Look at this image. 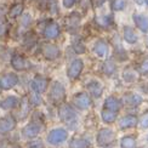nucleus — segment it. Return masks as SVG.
<instances>
[{
  "mask_svg": "<svg viewBox=\"0 0 148 148\" xmlns=\"http://www.w3.org/2000/svg\"><path fill=\"white\" fill-rule=\"evenodd\" d=\"M96 21L98 24H101V26L103 27H108L110 22H112V20H110V16H100L96 18Z\"/></svg>",
  "mask_w": 148,
  "mask_h": 148,
  "instance_id": "7c9ffc66",
  "label": "nucleus"
},
{
  "mask_svg": "<svg viewBox=\"0 0 148 148\" xmlns=\"http://www.w3.org/2000/svg\"><path fill=\"white\" fill-rule=\"evenodd\" d=\"M30 23H32V17H30L29 14H26L22 16V20H21V24L24 27V28H28L30 26Z\"/></svg>",
  "mask_w": 148,
  "mask_h": 148,
  "instance_id": "72a5a7b5",
  "label": "nucleus"
},
{
  "mask_svg": "<svg viewBox=\"0 0 148 148\" xmlns=\"http://www.w3.org/2000/svg\"><path fill=\"white\" fill-rule=\"evenodd\" d=\"M22 12H23V5H22V4H16V5H14V6H12V8L10 9L9 16H10L11 18H16V17H18V16H21Z\"/></svg>",
  "mask_w": 148,
  "mask_h": 148,
  "instance_id": "a878e982",
  "label": "nucleus"
},
{
  "mask_svg": "<svg viewBox=\"0 0 148 148\" xmlns=\"http://www.w3.org/2000/svg\"><path fill=\"white\" fill-rule=\"evenodd\" d=\"M116 112H113V110H108V109H104L101 112V118L104 123H107V124H109V123H113L115 119H116Z\"/></svg>",
  "mask_w": 148,
  "mask_h": 148,
  "instance_id": "5701e85b",
  "label": "nucleus"
},
{
  "mask_svg": "<svg viewBox=\"0 0 148 148\" xmlns=\"http://www.w3.org/2000/svg\"><path fill=\"white\" fill-rule=\"evenodd\" d=\"M124 40L126 42H129V44H135V42L137 41V35L130 26L124 27Z\"/></svg>",
  "mask_w": 148,
  "mask_h": 148,
  "instance_id": "412c9836",
  "label": "nucleus"
},
{
  "mask_svg": "<svg viewBox=\"0 0 148 148\" xmlns=\"http://www.w3.org/2000/svg\"><path fill=\"white\" fill-rule=\"evenodd\" d=\"M47 9L51 14H57L58 8H57V3L56 0H47Z\"/></svg>",
  "mask_w": 148,
  "mask_h": 148,
  "instance_id": "473e14b6",
  "label": "nucleus"
},
{
  "mask_svg": "<svg viewBox=\"0 0 148 148\" xmlns=\"http://www.w3.org/2000/svg\"><path fill=\"white\" fill-rule=\"evenodd\" d=\"M0 17H1V16H0Z\"/></svg>",
  "mask_w": 148,
  "mask_h": 148,
  "instance_id": "a19ab883",
  "label": "nucleus"
},
{
  "mask_svg": "<svg viewBox=\"0 0 148 148\" xmlns=\"http://www.w3.org/2000/svg\"><path fill=\"white\" fill-rule=\"evenodd\" d=\"M29 113V100L22 98L21 101V110H20V118H26Z\"/></svg>",
  "mask_w": 148,
  "mask_h": 148,
  "instance_id": "bb28decb",
  "label": "nucleus"
},
{
  "mask_svg": "<svg viewBox=\"0 0 148 148\" xmlns=\"http://www.w3.org/2000/svg\"><path fill=\"white\" fill-rule=\"evenodd\" d=\"M29 148H42V143L40 142V141H36V142H33L32 145H30Z\"/></svg>",
  "mask_w": 148,
  "mask_h": 148,
  "instance_id": "4c0bfd02",
  "label": "nucleus"
},
{
  "mask_svg": "<svg viewBox=\"0 0 148 148\" xmlns=\"http://www.w3.org/2000/svg\"><path fill=\"white\" fill-rule=\"evenodd\" d=\"M18 102V97L15 95H10V96H6L5 98H3L0 101V109L3 110H10V109H14L15 107H17Z\"/></svg>",
  "mask_w": 148,
  "mask_h": 148,
  "instance_id": "4468645a",
  "label": "nucleus"
},
{
  "mask_svg": "<svg viewBox=\"0 0 148 148\" xmlns=\"http://www.w3.org/2000/svg\"><path fill=\"white\" fill-rule=\"evenodd\" d=\"M115 138V134L112 129L109 127H104L101 129L100 131L97 132V136H96V141H97V145L100 147H107L114 141Z\"/></svg>",
  "mask_w": 148,
  "mask_h": 148,
  "instance_id": "7ed1b4c3",
  "label": "nucleus"
},
{
  "mask_svg": "<svg viewBox=\"0 0 148 148\" xmlns=\"http://www.w3.org/2000/svg\"><path fill=\"white\" fill-rule=\"evenodd\" d=\"M137 123H138V119L135 115H126L120 120L119 126L121 130H125V129H130V127L136 126Z\"/></svg>",
  "mask_w": 148,
  "mask_h": 148,
  "instance_id": "a211bd4d",
  "label": "nucleus"
},
{
  "mask_svg": "<svg viewBox=\"0 0 148 148\" xmlns=\"http://www.w3.org/2000/svg\"><path fill=\"white\" fill-rule=\"evenodd\" d=\"M83 69H84L83 60H80V58L73 60L71 62V64H69V67H68V69H67V77H68L71 80H75L80 77Z\"/></svg>",
  "mask_w": 148,
  "mask_h": 148,
  "instance_id": "423d86ee",
  "label": "nucleus"
},
{
  "mask_svg": "<svg viewBox=\"0 0 148 148\" xmlns=\"http://www.w3.org/2000/svg\"><path fill=\"white\" fill-rule=\"evenodd\" d=\"M72 47H73L74 52H77V53H84L85 50H86V47H85V45L83 44V41L79 40V39L72 41Z\"/></svg>",
  "mask_w": 148,
  "mask_h": 148,
  "instance_id": "cd10ccee",
  "label": "nucleus"
},
{
  "mask_svg": "<svg viewBox=\"0 0 148 148\" xmlns=\"http://www.w3.org/2000/svg\"><path fill=\"white\" fill-rule=\"evenodd\" d=\"M147 4H148V0H147Z\"/></svg>",
  "mask_w": 148,
  "mask_h": 148,
  "instance_id": "ea45409f",
  "label": "nucleus"
},
{
  "mask_svg": "<svg viewBox=\"0 0 148 148\" xmlns=\"http://www.w3.org/2000/svg\"><path fill=\"white\" fill-rule=\"evenodd\" d=\"M140 72L142 74H145V75H148V60H146L142 62V64H141V67H140Z\"/></svg>",
  "mask_w": 148,
  "mask_h": 148,
  "instance_id": "c9c22d12",
  "label": "nucleus"
},
{
  "mask_svg": "<svg viewBox=\"0 0 148 148\" xmlns=\"http://www.w3.org/2000/svg\"><path fill=\"white\" fill-rule=\"evenodd\" d=\"M16 120L12 118V116H5V118L0 119V134H8L10 131H12L16 127Z\"/></svg>",
  "mask_w": 148,
  "mask_h": 148,
  "instance_id": "f8f14e48",
  "label": "nucleus"
},
{
  "mask_svg": "<svg viewBox=\"0 0 148 148\" xmlns=\"http://www.w3.org/2000/svg\"><path fill=\"white\" fill-rule=\"evenodd\" d=\"M121 106H123V102L119 100V98H116L114 96H109V97L106 98V101H104L103 108L118 113L120 110V108H121Z\"/></svg>",
  "mask_w": 148,
  "mask_h": 148,
  "instance_id": "2eb2a0df",
  "label": "nucleus"
},
{
  "mask_svg": "<svg viewBox=\"0 0 148 148\" xmlns=\"http://www.w3.org/2000/svg\"><path fill=\"white\" fill-rule=\"evenodd\" d=\"M121 148H136V140L135 136H124L120 140Z\"/></svg>",
  "mask_w": 148,
  "mask_h": 148,
  "instance_id": "393cba45",
  "label": "nucleus"
},
{
  "mask_svg": "<svg viewBox=\"0 0 148 148\" xmlns=\"http://www.w3.org/2000/svg\"><path fill=\"white\" fill-rule=\"evenodd\" d=\"M62 3H63V6L66 9H71V8H73V6L75 5L77 0H62Z\"/></svg>",
  "mask_w": 148,
  "mask_h": 148,
  "instance_id": "e433bc0d",
  "label": "nucleus"
},
{
  "mask_svg": "<svg viewBox=\"0 0 148 148\" xmlns=\"http://www.w3.org/2000/svg\"><path fill=\"white\" fill-rule=\"evenodd\" d=\"M140 126L142 129H148V112H146L145 114H142V116H141Z\"/></svg>",
  "mask_w": 148,
  "mask_h": 148,
  "instance_id": "f704fd0d",
  "label": "nucleus"
},
{
  "mask_svg": "<svg viewBox=\"0 0 148 148\" xmlns=\"http://www.w3.org/2000/svg\"><path fill=\"white\" fill-rule=\"evenodd\" d=\"M61 33V29H60V26L57 23L55 22H50L47 23L45 28H44V36L49 40H52V39H56L57 36L60 35Z\"/></svg>",
  "mask_w": 148,
  "mask_h": 148,
  "instance_id": "9b49d317",
  "label": "nucleus"
},
{
  "mask_svg": "<svg viewBox=\"0 0 148 148\" xmlns=\"http://www.w3.org/2000/svg\"><path fill=\"white\" fill-rule=\"evenodd\" d=\"M18 84V75L15 73H6L0 78V88L3 90H10Z\"/></svg>",
  "mask_w": 148,
  "mask_h": 148,
  "instance_id": "0eeeda50",
  "label": "nucleus"
},
{
  "mask_svg": "<svg viewBox=\"0 0 148 148\" xmlns=\"http://www.w3.org/2000/svg\"><path fill=\"white\" fill-rule=\"evenodd\" d=\"M58 116H60L61 121H63L64 124L69 127V130H75V127L79 123V118H78L77 112L73 109L72 106H69V104H67V103L60 106Z\"/></svg>",
  "mask_w": 148,
  "mask_h": 148,
  "instance_id": "f257e3e1",
  "label": "nucleus"
},
{
  "mask_svg": "<svg viewBox=\"0 0 148 148\" xmlns=\"http://www.w3.org/2000/svg\"><path fill=\"white\" fill-rule=\"evenodd\" d=\"M135 3H136L137 5H143L145 4V0H134Z\"/></svg>",
  "mask_w": 148,
  "mask_h": 148,
  "instance_id": "58836bf2",
  "label": "nucleus"
},
{
  "mask_svg": "<svg viewBox=\"0 0 148 148\" xmlns=\"http://www.w3.org/2000/svg\"><path fill=\"white\" fill-rule=\"evenodd\" d=\"M115 63L113 62L112 60H106L102 64V71L106 75H112V74L115 73Z\"/></svg>",
  "mask_w": 148,
  "mask_h": 148,
  "instance_id": "b1692460",
  "label": "nucleus"
},
{
  "mask_svg": "<svg viewBox=\"0 0 148 148\" xmlns=\"http://www.w3.org/2000/svg\"><path fill=\"white\" fill-rule=\"evenodd\" d=\"M42 130V124L39 121H30L22 129V135L24 138H33L36 137Z\"/></svg>",
  "mask_w": 148,
  "mask_h": 148,
  "instance_id": "39448f33",
  "label": "nucleus"
},
{
  "mask_svg": "<svg viewBox=\"0 0 148 148\" xmlns=\"http://www.w3.org/2000/svg\"><path fill=\"white\" fill-rule=\"evenodd\" d=\"M124 101H125V103L129 104V106L136 107L142 102V97H141L140 95H137V94H126L124 96Z\"/></svg>",
  "mask_w": 148,
  "mask_h": 148,
  "instance_id": "4be33fe9",
  "label": "nucleus"
},
{
  "mask_svg": "<svg viewBox=\"0 0 148 148\" xmlns=\"http://www.w3.org/2000/svg\"><path fill=\"white\" fill-rule=\"evenodd\" d=\"M112 10L113 11H121L125 8V0H112Z\"/></svg>",
  "mask_w": 148,
  "mask_h": 148,
  "instance_id": "c756f323",
  "label": "nucleus"
},
{
  "mask_svg": "<svg viewBox=\"0 0 148 148\" xmlns=\"http://www.w3.org/2000/svg\"><path fill=\"white\" fill-rule=\"evenodd\" d=\"M86 88H88L89 92L94 97H100L102 95V91H103L102 85L98 83V82H96V80H92V82H90Z\"/></svg>",
  "mask_w": 148,
  "mask_h": 148,
  "instance_id": "aec40b11",
  "label": "nucleus"
},
{
  "mask_svg": "<svg viewBox=\"0 0 148 148\" xmlns=\"http://www.w3.org/2000/svg\"><path fill=\"white\" fill-rule=\"evenodd\" d=\"M134 22L142 33L148 32V16L141 15V14H135L134 15Z\"/></svg>",
  "mask_w": 148,
  "mask_h": 148,
  "instance_id": "dca6fc26",
  "label": "nucleus"
},
{
  "mask_svg": "<svg viewBox=\"0 0 148 148\" xmlns=\"http://www.w3.org/2000/svg\"><path fill=\"white\" fill-rule=\"evenodd\" d=\"M69 148H91V142L85 137H74L69 142Z\"/></svg>",
  "mask_w": 148,
  "mask_h": 148,
  "instance_id": "f3484780",
  "label": "nucleus"
},
{
  "mask_svg": "<svg viewBox=\"0 0 148 148\" xmlns=\"http://www.w3.org/2000/svg\"><path fill=\"white\" fill-rule=\"evenodd\" d=\"M74 103H75L77 108L85 110L91 106V98L86 92H80L74 96Z\"/></svg>",
  "mask_w": 148,
  "mask_h": 148,
  "instance_id": "9d476101",
  "label": "nucleus"
},
{
  "mask_svg": "<svg viewBox=\"0 0 148 148\" xmlns=\"http://www.w3.org/2000/svg\"><path fill=\"white\" fill-rule=\"evenodd\" d=\"M66 97V89L60 82H53L50 89V98L55 103H60L64 100Z\"/></svg>",
  "mask_w": 148,
  "mask_h": 148,
  "instance_id": "20e7f679",
  "label": "nucleus"
},
{
  "mask_svg": "<svg viewBox=\"0 0 148 148\" xmlns=\"http://www.w3.org/2000/svg\"><path fill=\"white\" fill-rule=\"evenodd\" d=\"M42 53H44V56L46 60H50V61H53L60 57V49L53 45V44H46L44 45V47H42Z\"/></svg>",
  "mask_w": 148,
  "mask_h": 148,
  "instance_id": "ddd939ff",
  "label": "nucleus"
},
{
  "mask_svg": "<svg viewBox=\"0 0 148 148\" xmlns=\"http://www.w3.org/2000/svg\"><path fill=\"white\" fill-rule=\"evenodd\" d=\"M123 77H124V79L126 80V82L131 83V82H135V79H136V75H135V73L130 69H125L124 74H123Z\"/></svg>",
  "mask_w": 148,
  "mask_h": 148,
  "instance_id": "2f4dec72",
  "label": "nucleus"
},
{
  "mask_svg": "<svg viewBox=\"0 0 148 148\" xmlns=\"http://www.w3.org/2000/svg\"><path fill=\"white\" fill-rule=\"evenodd\" d=\"M67 138H68V131L63 127H57L49 132L46 140L51 146H60L64 143Z\"/></svg>",
  "mask_w": 148,
  "mask_h": 148,
  "instance_id": "f03ea898",
  "label": "nucleus"
},
{
  "mask_svg": "<svg viewBox=\"0 0 148 148\" xmlns=\"http://www.w3.org/2000/svg\"><path fill=\"white\" fill-rule=\"evenodd\" d=\"M94 52L98 57H104L108 53V44L103 40H98L94 45Z\"/></svg>",
  "mask_w": 148,
  "mask_h": 148,
  "instance_id": "6ab92c4d",
  "label": "nucleus"
},
{
  "mask_svg": "<svg viewBox=\"0 0 148 148\" xmlns=\"http://www.w3.org/2000/svg\"><path fill=\"white\" fill-rule=\"evenodd\" d=\"M11 66L12 68L16 69V71H24L30 67V63L27 61V58L22 56L20 53H15L12 55L11 57Z\"/></svg>",
  "mask_w": 148,
  "mask_h": 148,
  "instance_id": "1a4fd4ad",
  "label": "nucleus"
},
{
  "mask_svg": "<svg viewBox=\"0 0 148 148\" xmlns=\"http://www.w3.org/2000/svg\"><path fill=\"white\" fill-rule=\"evenodd\" d=\"M30 88L36 94H42L47 89V79L45 77L40 75V74H36L33 78L32 83H30Z\"/></svg>",
  "mask_w": 148,
  "mask_h": 148,
  "instance_id": "6e6552de",
  "label": "nucleus"
},
{
  "mask_svg": "<svg viewBox=\"0 0 148 148\" xmlns=\"http://www.w3.org/2000/svg\"><path fill=\"white\" fill-rule=\"evenodd\" d=\"M29 103L33 104V106L38 107L42 103V98L40 97V94H36V92L33 91V94L29 96Z\"/></svg>",
  "mask_w": 148,
  "mask_h": 148,
  "instance_id": "c85d7f7f",
  "label": "nucleus"
}]
</instances>
